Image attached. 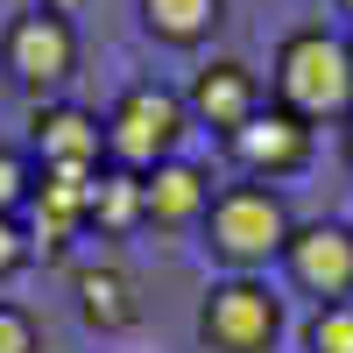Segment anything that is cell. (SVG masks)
I'll use <instances>...</instances> for the list:
<instances>
[{
  "label": "cell",
  "instance_id": "1",
  "mask_svg": "<svg viewBox=\"0 0 353 353\" xmlns=\"http://www.w3.org/2000/svg\"><path fill=\"white\" fill-rule=\"evenodd\" d=\"M276 106L297 113L304 128L318 121H353V43L325 28H297L276 50Z\"/></svg>",
  "mask_w": 353,
  "mask_h": 353
},
{
  "label": "cell",
  "instance_id": "2",
  "mask_svg": "<svg viewBox=\"0 0 353 353\" xmlns=\"http://www.w3.org/2000/svg\"><path fill=\"white\" fill-rule=\"evenodd\" d=\"M205 233H212V254H226L233 269H261L290 248V205L269 184H233L205 205Z\"/></svg>",
  "mask_w": 353,
  "mask_h": 353
},
{
  "label": "cell",
  "instance_id": "3",
  "mask_svg": "<svg viewBox=\"0 0 353 353\" xmlns=\"http://www.w3.org/2000/svg\"><path fill=\"white\" fill-rule=\"evenodd\" d=\"M184 128H191V113H184V99H176L170 85H128L121 106H113V121H106V156L121 170H134V176H149L156 163L176 156Z\"/></svg>",
  "mask_w": 353,
  "mask_h": 353
},
{
  "label": "cell",
  "instance_id": "4",
  "mask_svg": "<svg viewBox=\"0 0 353 353\" xmlns=\"http://www.w3.org/2000/svg\"><path fill=\"white\" fill-rule=\"evenodd\" d=\"M283 332V297L254 276H226L198 304V339L212 353H269Z\"/></svg>",
  "mask_w": 353,
  "mask_h": 353
},
{
  "label": "cell",
  "instance_id": "5",
  "mask_svg": "<svg viewBox=\"0 0 353 353\" xmlns=\"http://www.w3.org/2000/svg\"><path fill=\"white\" fill-rule=\"evenodd\" d=\"M8 78L21 85V92H57L71 71H78V36H71V21L64 14H50V8H28L14 14L8 28Z\"/></svg>",
  "mask_w": 353,
  "mask_h": 353
},
{
  "label": "cell",
  "instance_id": "6",
  "mask_svg": "<svg viewBox=\"0 0 353 353\" xmlns=\"http://www.w3.org/2000/svg\"><path fill=\"white\" fill-rule=\"evenodd\" d=\"M283 269H290L297 290H311L318 304H346L353 297V226H332V219L297 226L290 248H283Z\"/></svg>",
  "mask_w": 353,
  "mask_h": 353
},
{
  "label": "cell",
  "instance_id": "7",
  "mask_svg": "<svg viewBox=\"0 0 353 353\" xmlns=\"http://www.w3.org/2000/svg\"><path fill=\"white\" fill-rule=\"evenodd\" d=\"M226 149H233L241 170H254L261 184H269V176H290V170L311 163V128L297 113H283V106H261L241 134H226Z\"/></svg>",
  "mask_w": 353,
  "mask_h": 353
},
{
  "label": "cell",
  "instance_id": "8",
  "mask_svg": "<svg viewBox=\"0 0 353 353\" xmlns=\"http://www.w3.org/2000/svg\"><path fill=\"white\" fill-rule=\"evenodd\" d=\"M184 113H198L212 134H241L254 113H261V85H254V71L241 64V57H212V64L191 78Z\"/></svg>",
  "mask_w": 353,
  "mask_h": 353
},
{
  "label": "cell",
  "instance_id": "9",
  "mask_svg": "<svg viewBox=\"0 0 353 353\" xmlns=\"http://www.w3.org/2000/svg\"><path fill=\"white\" fill-rule=\"evenodd\" d=\"M205 205H212V184H205V170L184 163V156H170V163H156L149 176H141V219L163 226V233L205 219Z\"/></svg>",
  "mask_w": 353,
  "mask_h": 353
},
{
  "label": "cell",
  "instance_id": "10",
  "mask_svg": "<svg viewBox=\"0 0 353 353\" xmlns=\"http://www.w3.org/2000/svg\"><path fill=\"white\" fill-rule=\"evenodd\" d=\"M99 149H106V128L92 121L85 106H43L36 113V156L43 170H99Z\"/></svg>",
  "mask_w": 353,
  "mask_h": 353
},
{
  "label": "cell",
  "instance_id": "11",
  "mask_svg": "<svg viewBox=\"0 0 353 353\" xmlns=\"http://www.w3.org/2000/svg\"><path fill=\"white\" fill-rule=\"evenodd\" d=\"M78 311H85V325L92 332H128L141 304H134V283L121 269H78Z\"/></svg>",
  "mask_w": 353,
  "mask_h": 353
},
{
  "label": "cell",
  "instance_id": "12",
  "mask_svg": "<svg viewBox=\"0 0 353 353\" xmlns=\"http://www.w3.org/2000/svg\"><path fill=\"white\" fill-rule=\"evenodd\" d=\"M92 184H99V170H64V163H57V170H43L36 176V191H28V198H36V219H50V226H85V219H92Z\"/></svg>",
  "mask_w": 353,
  "mask_h": 353
},
{
  "label": "cell",
  "instance_id": "13",
  "mask_svg": "<svg viewBox=\"0 0 353 353\" xmlns=\"http://www.w3.org/2000/svg\"><path fill=\"white\" fill-rule=\"evenodd\" d=\"M219 14H226V0H141L149 36H156V43H176V50L205 43V36L219 28Z\"/></svg>",
  "mask_w": 353,
  "mask_h": 353
},
{
  "label": "cell",
  "instance_id": "14",
  "mask_svg": "<svg viewBox=\"0 0 353 353\" xmlns=\"http://www.w3.org/2000/svg\"><path fill=\"white\" fill-rule=\"evenodd\" d=\"M92 219L106 233H128L141 219V176L134 170H99V184H92Z\"/></svg>",
  "mask_w": 353,
  "mask_h": 353
},
{
  "label": "cell",
  "instance_id": "15",
  "mask_svg": "<svg viewBox=\"0 0 353 353\" xmlns=\"http://www.w3.org/2000/svg\"><path fill=\"white\" fill-rule=\"evenodd\" d=\"M311 353H353V304H318V318H311Z\"/></svg>",
  "mask_w": 353,
  "mask_h": 353
},
{
  "label": "cell",
  "instance_id": "16",
  "mask_svg": "<svg viewBox=\"0 0 353 353\" xmlns=\"http://www.w3.org/2000/svg\"><path fill=\"white\" fill-rule=\"evenodd\" d=\"M36 191V176H28V163L14 156V149H0V212H14V205Z\"/></svg>",
  "mask_w": 353,
  "mask_h": 353
},
{
  "label": "cell",
  "instance_id": "17",
  "mask_svg": "<svg viewBox=\"0 0 353 353\" xmlns=\"http://www.w3.org/2000/svg\"><path fill=\"white\" fill-rule=\"evenodd\" d=\"M0 353H36V318L21 304H0Z\"/></svg>",
  "mask_w": 353,
  "mask_h": 353
},
{
  "label": "cell",
  "instance_id": "18",
  "mask_svg": "<svg viewBox=\"0 0 353 353\" xmlns=\"http://www.w3.org/2000/svg\"><path fill=\"white\" fill-rule=\"evenodd\" d=\"M28 261V233L14 226V212H0V276H14Z\"/></svg>",
  "mask_w": 353,
  "mask_h": 353
},
{
  "label": "cell",
  "instance_id": "19",
  "mask_svg": "<svg viewBox=\"0 0 353 353\" xmlns=\"http://www.w3.org/2000/svg\"><path fill=\"white\" fill-rule=\"evenodd\" d=\"M43 8H50V14H71V8H78V0H43Z\"/></svg>",
  "mask_w": 353,
  "mask_h": 353
},
{
  "label": "cell",
  "instance_id": "20",
  "mask_svg": "<svg viewBox=\"0 0 353 353\" xmlns=\"http://www.w3.org/2000/svg\"><path fill=\"white\" fill-rule=\"evenodd\" d=\"M346 156H353V121H346Z\"/></svg>",
  "mask_w": 353,
  "mask_h": 353
},
{
  "label": "cell",
  "instance_id": "21",
  "mask_svg": "<svg viewBox=\"0 0 353 353\" xmlns=\"http://www.w3.org/2000/svg\"><path fill=\"white\" fill-rule=\"evenodd\" d=\"M339 8H346V14H353V0H339Z\"/></svg>",
  "mask_w": 353,
  "mask_h": 353
}]
</instances>
